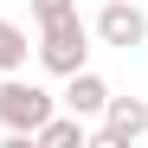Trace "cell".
Returning <instances> with one entry per match:
<instances>
[{"instance_id":"obj_1","label":"cell","mask_w":148,"mask_h":148,"mask_svg":"<svg viewBox=\"0 0 148 148\" xmlns=\"http://www.w3.org/2000/svg\"><path fill=\"white\" fill-rule=\"evenodd\" d=\"M58 110V97L19 77V71H0V129H7V148H32V129Z\"/></svg>"},{"instance_id":"obj_2","label":"cell","mask_w":148,"mask_h":148,"mask_svg":"<svg viewBox=\"0 0 148 148\" xmlns=\"http://www.w3.org/2000/svg\"><path fill=\"white\" fill-rule=\"evenodd\" d=\"M39 64L52 77H71V71L90 64V19L84 13H58V19H39Z\"/></svg>"},{"instance_id":"obj_3","label":"cell","mask_w":148,"mask_h":148,"mask_svg":"<svg viewBox=\"0 0 148 148\" xmlns=\"http://www.w3.org/2000/svg\"><path fill=\"white\" fill-rule=\"evenodd\" d=\"M90 142H103V148H135V142H148V103L110 90V103H103V116H97V135H90Z\"/></svg>"},{"instance_id":"obj_4","label":"cell","mask_w":148,"mask_h":148,"mask_svg":"<svg viewBox=\"0 0 148 148\" xmlns=\"http://www.w3.org/2000/svg\"><path fill=\"white\" fill-rule=\"evenodd\" d=\"M90 39L116 45V52H135V45H148V13L135 0H103L97 19H90Z\"/></svg>"},{"instance_id":"obj_5","label":"cell","mask_w":148,"mask_h":148,"mask_svg":"<svg viewBox=\"0 0 148 148\" xmlns=\"http://www.w3.org/2000/svg\"><path fill=\"white\" fill-rule=\"evenodd\" d=\"M58 103H64L71 116H84V122H90V116H103V103H110V84H103V77L84 64V71H71V77H64V97H58Z\"/></svg>"},{"instance_id":"obj_6","label":"cell","mask_w":148,"mask_h":148,"mask_svg":"<svg viewBox=\"0 0 148 148\" xmlns=\"http://www.w3.org/2000/svg\"><path fill=\"white\" fill-rule=\"evenodd\" d=\"M32 142H39V148H84V142H90V129H84V116H71V110L58 116V110H52V116L32 129Z\"/></svg>"},{"instance_id":"obj_7","label":"cell","mask_w":148,"mask_h":148,"mask_svg":"<svg viewBox=\"0 0 148 148\" xmlns=\"http://www.w3.org/2000/svg\"><path fill=\"white\" fill-rule=\"evenodd\" d=\"M0 71H26V32L13 19H0Z\"/></svg>"},{"instance_id":"obj_8","label":"cell","mask_w":148,"mask_h":148,"mask_svg":"<svg viewBox=\"0 0 148 148\" xmlns=\"http://www.w3.org/2000/svg\"><path fill=\"white\" fill-rule=\"evenodd\" d=\"M32 19H58V13H77V0H26Z\"/></svg>"}]
</instances>
